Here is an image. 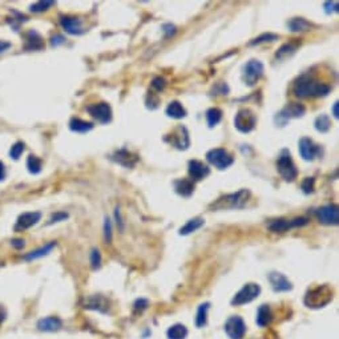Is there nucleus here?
<instances>
[{"mask_svg":"<svg viewBox=\"0 0 339 339\" xmlns=\"http://www.w3.org/2000/svg\"><path fill=\"white\" fill-rule=\"evenodd\" d=\"M294 95L299 99H313V97H323L329 95L331 87L325 83L310 76V74H302L294 84Z\"/></svg>","mask_w":339,"mask_h":339,"instance_id":"f257e3e1","label":"nucleus"},{"mask_svg":"<svg viewBox=\"0 0 339 339\" xmlns=\"http://www.w3.org/2000/svg\"><path fill=\"white\" fill-rule=\"evenodd\" d=\"M250 197V192L247 189H241L237 193H230L219 197L216 202L210 205L212 210H226V209H240L244 208L245 204Z\"/></svg>","mask_w":339,"mask_h":339,"instance_id":"f03ea898","label":"nucleus"},{"mask_svg":"<svg viewBox=\"0 0 339 339\" xmlns=\"http://www.w3.org/2000/svg\"><path fill=\"white\" fill-rule=\"evenodd\" d=\"M332 299V290L327 285L317 286L314 289L309 290L305 295V305L311 309L325 308L326 305L330 304Z\"/></svg>","mask_w":339,"mask_h":339,"instance_id":"7ed1b4c3","label":"nucleus"},{"mask_svg":"<svg viewBox=\"0 0 339 339\" xmlns=\"http://www.w3.org/2000/svg\"><path fill=\"white\" fill-rule=\"evenodd\" d=\"M277 170L286 182H293L297 178L298 169L287 149H283L279 155L278 160H277Z\"/></svg>","mask_w":339,"mask_h":339,"instance_id":"20e7f679","label":"nucleus"},{"mask_svg":"<svg viewBox=\"0 0 339 339\" xmlns=\"http://www.w3.org/2000/svg\"><path fill=\"white\" fill-rule=\"evenodd\" d=\"M257 125V116L249 108H242L237 112L234 117V127L242 133H249L255 128Z\"/></svg>","mask_w":339,"mask_h":339,"instance_id":"39448f33","label":"nucleus"},{"mask_svg":"<svg viewBox=\"0 0 339 339\" xmlns=\"http://www.w3.org/2000/svg\"><path fill=\"white\" fill-rule=\"evenodd\" d=\"M206 160H208L209 164H212L213 166H216V168H218L221 170L229 168L234 163L233 156L222 148L210 149L206 153Z\"/></svg>","mask_w":339,"mask_h":339,"instance_id":"423d86ee","label":"nucleus"},{"mask_svg":"<svg viewBox=\"0 0 339 339\" xmlns=\"http://www.w3.org/2000/svg\"><path fill=\"white\" fill-rule=\"evenodd\" d=\"M306 113V108L302 104L298 103H290L285 108L281 109V112L277 113L276 123L283 127L287 121L293 120V119H299Z\"/></svg>","mask_w":339,"mask_h":339,"instance_id":"0eeeda50","label":"nucleus"},{"mask_svg":"<svg viewBox=\"0 0 339 339\" xmlns=\"http://www.w3.org/2000/svg\"><path fill=\"white\" fill-rule=\"evenodd\" d=\"M261 293V287L257 283H246L238 293L234 295L232 299V305L233 306H242L245 304H249L251 300H254L255 298Z\"/></svg>","mask_w":339,"mask_h":339,"instance_id":"6e6552de","label":"nucleus"},{"mask_svg":"<svg viewBox=\"0 0 339 339\" xmlns=\"http://www.w3.org/2000/svg\"><path fill=\"white\" fill-rule=\"evenodd\" d=\"M165 141L169 142L170 145H173L174 148H177L178 150H186L189 148V145H191L187 129L182 127V125L177 127L169 134H166Z\"/></svg>","mask_w":339,"mask_h":339,"instance_id":"1a4fd4ad","label":"nucleus"},{"mask_svg":"<svg viewBox=\"0 0 339 339\" xmlns=\"http://www.w3.org/2000/svg\"><path fill=\"white\" fill-rule=\"evenodd\" d=\"M263 74V64L259 60L247 61L244 67V83L247 87H254Z\"/></svg>","mask_w":339,"mask_h":339,"instance_id":"9d476101","label":"nucleus"},{"mask_svg":"<svg viewBox=\"0 0 339 339\" xmlns=\"http://www.w3.org/2000/svg\"><path fill=\"white\" fill-rule=\"evenodd\" d=\"M309 223V219L306 217H297L294 219H276L272 223H269V230L273 233H285L287 230L293 228H299Z\"/></svg>","mask_w":339,"mask_h":339,"instance_id":"9b49d317","label":"nucleus"},{"mask_svg":"<svg viewBox=\"0 0 339 339\" xmlns=\"http://www.w3.org/2000/svg\"><path fill=\"white\" fill-rule=\"evenodd\" d=\"M298 149H299L300 157L306 161H314L317 157L322 156V148L319 145L315 144L311 138L302 137L298 144Z\"/></svg>","mask_w":339,"mask_h":339,"instance_id":"f8f14e48","label":"nucleus"},{"mask_svg":"<svg viewBox=\"0 0 339 339\" xmlns=\"http://www.w3.org/2000/svg\"><path fill=\"white\" fill-rule=\"evenodd\" d=\"M315 217L323 225H338L339 209L336 205H325L315 210Z\"/></svg>","mask_w":339,"mask_h":339,"instance_id":"ddd939ff","label":"nucleus"},{"mask_svg":"<svg viewBox=\"0 0 339 339\" xmlns=\"http://www.w3.org/2000/svg\"><path fill=\"white\" fill-rule=\"evenodd\" d=\"M225 331L232 339H242L246 332V325H245L244 319L234 315L230 317L225 323Z\"/></svg>","mask_w":339,"mask_h":339,"instance_id":"4468645a","label":"nucleus"},{"mask_svg":"<svg viewBox=\"0 0 339 339\" xmlns=\"http://www.w3.org/2000/svg\"><path fill=\"white\" fill-rule=\"evenodd\" d=\"M87 110L91 116L101 124H108L112 121V108L109 104L99 103L92 104V105L87 106Z\"/></svg>","mask_w":339,"mask_h":339,"instance_id":"2eb2a0df","label":"nucleus"},{"mask_svg":"<svg viewBox=\"0 0 339 339\" xmlns=\"http://www.w3.org/2000/svg\"><path fill=\"white\" fill-rule=\"evenodd\" d=\"M60 25L63 29L69 35H82L84 33L83 28V20L76 16H69V15H63L60 16Z\"/></svg>","mask_w":339,"mask_h":339,"instance_id":"dca6fc26","label":"nucleus"},{"mask_svg":"<svg viewBox=\"0 0 339 339\" xmlns=\"http://www.w3.org/2000/svg\"><path fill=\"white\" fill-rule=\"evenodd\" d=\"M187 172L193 180L201 181L210 174V168L198 160H191L187 164Z\"/></svg>","mask_w":339,"mask_h":339,"instance_id":"f3484780","label":"nucleus"},{"mask_svg":"<svg viewBox=\"0 0 339 339\" xmlns=\"http://www.w3.org/2000/svg\"><path fill=\"white\" fill-rule=\"evenodd\" d=\"M42 218V213L40 212H28L20 214L15 225V230H27L32 228L33 225L39 222Z\"/></svg>","mask_w":339,"mask_h":339,"instance_id":"a211bd4d","label":"nucleus"},{"mask_svg":"<svg viewBox=\"0 0 339 339\" xmlns=\"http://www.w3.org/2000/svg\"><path fill=\"white\" fill-rule=\"evenodd\" d=\"M113 161H116L117 164L125 166V168H133L138 161V157L133 153H131L127 149H120L117 152L113 153L112 156Z\"/></svg>","mask_w":339,"mask_h":339,"instance_id":"6ab92c4d","label":"nucleus"},{"mask_svg":"<svg viewBox=\"0 0 339 339\" xmlns=\"http://www.w3.org/2000/svg\"><path fill=\"white\" fill-rule=\"evenodd\" d=\"M269 281L272 283V287L274 289V291H289V290L293 289L291 282L281 273H270L269 274Z\"/></svg>","mask_w":339,"mask_h":339,"instance_id":"aec40b11","label":"nucleus"},{"mask_svg":"<svg viewBox=\"0 0 339 339\" xmlns=\"http://www.w3.org/2000/svg\"><path fill=\"white\" fill-rule=\"evenodd\" d=\"M44 48L43 37L36 31H28L25 33L24 50L27 51H39Z\"/></svg>","mask_w":339,"mask_h":339,"instance_id":"412c9836","label":"nucleus"},{"mask_svg":"<svg viewBox=\"0 0 339 339\" xmlns=\"http://www.w3.org/2000/svg\"><path fill=\"white\" fill-rule=\"evenodd\" d=\"M174 191L181 197L187 198L195 193V184H193V181L186 180V178H181V180L174 181Z\"/></svg>","mask_w":339,"mask_h":339,"instance_id":"4be33fe9","label":"nucleus"},{"mask_svg":"<svg viewBox=\"0 0 339 339\" xmlns=\"http://www.w3.org/2000/svg\"><path fill=\"white\" fill-rule=\"evenodd\" d=\"M84 308L91 309V310L101 311V313H106L109 306H108V300L103 295H93V297H89L88 299L85 300Z\"/></svg>","mask_w":339,"mask_h":339,"instance_id":"5701e85b","label":"nucleus"},{"mask_svg":"<svg viewBox=\"0 0 339 339\" xmlns=\"http://www.w3.org/2000/svg\"><path fill=\"white\" fill-rule=\"evenodd\" d=\"M37 329L40 331H57L61 329V321L56 317H47L37 322Z\"/></svg>","mask_w":339,"mask_h":339,"instance_id":"b1692460","label":"nucleus"},{"mask_svg":"<svg viewBox=\"0 0 339 339\" xmlns=\"http://www.w3.org/2000/svg\"><path fill=\"white\" fill-rule=\"evenodd\" d=\"M166 115L174 120H181V119H184L186 117V109H185L182 104L180 101H172L169 103V105L166 106Z\"/></svg>","mask_w":339,"mask_h":339,"instance_id":"393cba45","label":"nucleus"},{"mask_svg":"<svg viewBox=\"0 0 339 339\" xmlns=\"http://www.w3.org/2000/svg\"><path fill=\"white\" fill-rule=\"evenodd\" d=\"M55 246H56V242L52 241V242H50V244L44 245V246L39 247V249H36V250L29 251V253H27V254H25L23 258H24L25 261H33V259H37V258H42V257H44V255L50 254Z\"/></svg>","mask_w":339,"mask_h":339,"instance_id":"a878e982","label":"nucleus"},{"mask_svg":"<svg viewBox=\"0 0 339 339\" xmlns=\"http://www.w3.org/2000/svg\"><path fill=\"white\" fill-rule=\"evenodd\" d=\"M93 127H95L93 123L82 120V119H78V117H73L69 121V129L72 132H76V133H87V132L92 131Z\"/></svg>","mask_w":339,"mask_h":339,"instance_id":"bb28decb","label":"nucleus"},{"mask_svg":"<svg viewBox=\"0 0 339 339\" xmlns=\"http://www.w3.org/2000/svg\"><path fill=\"white\" fill-rule=\"evenodd\" d=\"M273 321V313L270 310L268 305H262L261 308L258 309L257 313V325L261 327L270 325V322Z\"/></svg>","mask_w":339,"mask_h":339,"instance_id":"cd10ccee","label":"nucleus"},{"mask_svg":"<svg viewBox=\"0 0 339 339\" xmlns=\"http://www.w3.org/2000/svg\"><path fill=\"white\" fill-rule=\"evenodd\" d=\"M297 50H298V44H294V43H286V44H283V46L276 52V59L281 61L286 60V59L293 56Z\"/></svg>","mask_w":339,"mask_h":339,"instance_id":"c85d7f7f","label":"nucleus"},{"mask_svg":"<svg viewBox=\"0 0 339 339\" xmlns=\"http://www.w3.org/2000/svg\"><path fill=\"white\" fill-rule=\"evenodd\" d=\"M204 223H205V219L201 218V217L189 219V221H187V222L185 223L182 228H181L178 233H180L181 236H187V234L193 233V232H196V230L200 229L201 226H204Z\"/></svg>","mask_w":339,"mask_h":339,"instance_id":"c756f323","label":"nucleus"},{"mask_svg":"<svg viewBox=\"0 0 339 339\" xmlns=\"http://www.w3.org/2000/svg\"><path fill=\"white\" fill-rule=\"evenodd\" d=\"M287 27L291 32H305L310 29L311 24L304 18H294L287 23Z\"/></svg>","mask_w":339,"mask_h":339,"instance_id":"7c9ffc66","label":"nucleus"},{"mask_svg":"<svg viewBox=\"0 0 339 339\" xmlns=\"http://www.w3.org/2000/svg\"><path fill=\"white\" fill-rule=\"evenodd\" d=\"M166 335L169 339H185L187 335V329L184 325L177 323V325H173L168 329Z\"/></svg>","mask_w":339,"mask_h":339,"instance_id":"2f4dec72","label":"nucleus"},{"mask_svg":"<svg viewBox=\"0 0 339 339\" xmlns=\"http://www.w3.org/2000/svg\"><path fill=\"white\" fill-rule=\"evenodd\" d=\"M315 129L321 133H326V132L330 131V128H331V120H330V117L327 115H321L315 119Z\"/></svg>","mask_w":339,"mask_h":339,"instance_id":"473e14b6","label":"nucleus"},{"mask_svg":"<svg viewBox=\"0 0 339 339\" xmlns=\"http://www.w3.org/2000/svg\"><path fill=\"white\" fill-rule=\"evenodd\" d=\"M221 120H222V110L218 109V108H210L206 112V121H208V125L210 128L216 127Z\"/></svg>","mask_w":339,"mask_h":339,"instance_id":"72a5a7b5","label":"nucleus"},{"mask_svg":"<svg viewBox=\"0 0 339 339\" xmlns=\"http://www.w3.org/2000/svg\"><path fill=\"white\" fill-rule=\"evenodd\" d=\"M27 168H28V172L31 174H39L43 168L42 160L36 156L29 155L28 159H27Z\"/></svg>","mask_w":339,"mask_h":339,"instance_id":"f704fd0d","label":"nucleus"},{"mask_svg":"<svg viewBox=\"0 0 339 339\" xmlns=\"http://www.w3.org/2000/svg\"><path fill=\"white\" fill-rule=\"evenodd\" d=\"M208 310H209V304L200 305V308H198L197 311V317H196V325H197V327H202V326L206 325Z\"/></svg>","mask_w":339,"mask_h":339,"instance_id":"c9c22d12","label":"nucleus"},{"mask_svg":"<svg viewBox=\"0 0 339 339\" xmlns=\"http://www.w3.org/2000/svg\"><path fill=\"white\" fill-rule=\"evenodd\" d=\"M24 149H25L24 142H21V141L15 142V144L12 145V146H11V149H10L11 159H14V160H19V159H20V156L23 155V152H24Z\"/></svg>","mask_w":339,"mask_h":339,"instance_id":"e433bc0d","label":"nucleus"},{"mask_svg":"<svg viewBox=\"0 0 339 339\" xmlns=\"http://www.w3.org/2000/svg\"><path fill=\"white\" fill-rule=\"evenodd\" d=\"M52 6H55V2H37V3L32 4L29 10L35 14H40V12H44V11H48Z\"/></svg>","mask_w":339,"mask_h":339,"instance_id":"4c0bfd02","label":"nucleus"},{"mask_svg":"<svg viewBox=\"0 0 339 339\" xmlns=\"http://www.w3.org/2000/svg\"><path fill=\"white\" fill-rule=\"evenodd\" d=\"M274 40H278V35H274V33H262L261 36H258V37L251 40L249 43V46H257V44H262V43L265 42H274Z\"/></svg>","mask_w":339,"mask_h":339,"instance_id":"58836bf2","label":"nucleus"},{"mask_svg":"<svg viewBox=\"0 0 339 339\" xmlns=\"http://www.w3.org/2000/svg\"><path fill=\"white\" fill-rule=\"evenodd\" d=\"M314 184H315V178L314 177H306L302 184H300V189L304 192L305 195H310L314 192Z\"/></svg>","mask_w":339,"mask_h":339,"instance_id":"ea45409f","label":"nucleus"},{"mask_svg":"<svg viewBox=\"0 0 339 339\" xmlns=\"http://www.w3.org/2000/svg\"><path fill=\"white\" fill-rule=\"evenodd\" d=\"M104 240L106 244H110V241H112V222L108 217H105L104 219Z\"/></svg>","mask_w":339,"mask_h":339,"instance_id":"a19ab883","label":"nucleus"},{"mask_svg":"<svg viewBox=\"0 0 339 339\" xmlns=\"http://www.w3.org/2000/svg\"><path fill=\"white\" fill-rule=\"evenodd\" d=\"M91 266L95 270L101 266V254L97 249H92V251H91Z\"/></svg>","mask_w":339,"mask_h":339,"instance_id":"79ce46f5","label":"nucleus"},{"mask_svg":"<svg viewBox=\"0 0 339 339\" xmlns=\"http://www.w3.org/2000/svg\"><path fill=\"white\" fill-rule=\"evenodd\" d=\"M152 87L156 89V91H157V92H161V91H164V89H165V87H166L165 79L155 78L152 80Z\"/></svg>","mask_w":339,"mask_h":339,"instance_id":"37998d69","label":"nucleus"},{"mask_svg":"<svg viewBox=\"0 0 339 339\" xmlns=\"http://www.w3.org/2000/svg\"><path fill=\"white\" fill-rule=\"evenodd\" d=\"M67 218H68V213L57 212V213H55V214H52V216H51L48 225H52V223H55V222H60V221H65Z\"/></svg>","mask_w":339,"mask_h":339,"instance_id":"c03bdc74","label":"nucleus"},{"mask_svg":"<svg viewBox=\"0 0 339 339\" xmlns=\"http://www.w3.org/2000/svg\"><path fill=\"white\" fill-rule=\"evenodd\" d=\"M323 7H325L326 14H334L339 11V3L338 2H326Z\"/></svg>","mask_w":339,"mask_h":339,"instance_id":"a18cd8bd","label":"nucleus"},{"mask_svg":"<svg viewBox=\"0 0 339 339\" xmlns=\"http://www.w3.org/2000/svg\"><path fill=\"white\" fill-rule=\"evenodd\" d=\"M213 92H218V95H228V92H229V87H228L225 83L221 82L213 88Z\"/></svg>","mask_w":339,"mask_h":339,"instance_id":"49530a36","label":"nucleus"},{"mask_svg":"<svg viewBox=\"0 0 339 339\" xmlns=\"http://www.w3.org/2000/svg\"><path fill=\"white\" fill-rule=\"evenodd\" d=\"M65 42V37H64L63 35H53L52 37H51V46L52 47H57L60 46V44H63V43Z\"/></svg>","mask_w":339,"mask_h":339,"instance_id":"de8ad7c7","label":"nucleus"},{"mask_svg":"<svg viewBox=\"0 0 339 339\" xmlns=\"http://www.w3.org/2000/svg\"><path fill=\"white\" fill-rule=\"evenodd\" d=\"M11 245L15 247V249H18V250H20V249H23L24 247V240L23 238H14V240L11 241Z\"/></svg>","mask_w":339,"mask_h":339,"instance_id":"09e8293b","label":"nucleus"},{"mask_svg":"<svg viewBox=\"0 0 339 339\" xmlns=\"http://www.w3.org/2000/svg\"><path fill=\"white\" fill-rule=\"evenodd\" d=\"M115 217H116L117 226H120V230H123L124 229V223H123V219H121L120 209H119V206H117V208L115 209Z\"/></svg>","mask_w":339,"mask_h":339,"instance_id":"8fccbe9b","label":"nucleus"},{"mask_svg":"<svg viewBox=\"0 0 339 339\" xmlns=\"http://www.w3.org/2000/svg\"><path fill=\"white\" fill-rule=\"evenodd\" d=\"M163 28H164V32L166 33V36L174 35V33H176V27H174V25H172V24H165Z\"/></svg>","mask_w":339,"mask_h":339,"instance_id":"3c124183","label":"nucleus"},{"mask_svg":"<svg viewBox=\"0 0 339 339\" xmlns=\"http://www.w3.org/2000/svg\"><path fill=\"white\" fill-rule=\"evenodd\" d=\"M8 48H11V43L4 42V40H0V53L6 52Z\"/></svg>","mask_w":339,"mask_h":339,"instance_id":"603ef678","label":"nucleus"},{"mask_svg":"<svg viewBox=\"0 0 339 339\" xmlns=\"http://www.w3.org/2000/svg\"><path fill=\"white\" fill-rule=\"evenodd\" d=\"M6 178V166L0 161V181H3Z\"/></svg>","mask_w":339,"mask_h":339,"instance_id":"864d4df0","label":"nucleus"},{"mask_svg":"<svg viewBox=\"0 0 339 339\" xmlns=\"http://www.w3.org/2000/svg\"><path fill=\"white\" fill-rule=\"evenodd\" d=\"M332 116L335 117V119H338L339 115H338V101H335L334 103V105H332Z\"/></svg>","mask_w":339,"mask_h":339,"instance_id":"5fc2aeb1","label":"nucleus"},{"mask_svg":"<svg viewBox=\"0 0 339 339\" xmlns=\"http://www.w3.org/2000/svg\"><path fill=\"white\" fill-rule=\"evenodd\" d=\"M4 319H6V310L3 308H0V326L4 322Z\"/></svg>","mask_w":339,"mask_h":339,"instance_id":"6e6d98bb","label":"nucleus"}]
</instances>
